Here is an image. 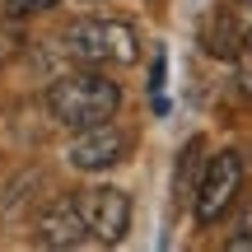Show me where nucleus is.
Wrapping results in <instances>:
<instances>
[{
    "instance_id": "f257e3e1",
    "label": "nucleus",
    "mask_w": 252,
    "mask_h": 252,
    "mask_svg": "<svg viewBox=\"0 0 252 252\" xmlns=\"http://www.w3.org/2000/svg\"><path fill=\"white\" fill-rule=\"evenodd\" d=\"M117 108H122V84L112 80V75H103V65L65 70V75H56L52 89H47V112L61 126H70V131L112 122Z\"/></svg>"
},
{
    "instance_id": "f03ea898",
    "label": "nucleus",
    "mask_w": 252,
    "mask_h": 252,
    "mask_svg": "<svg viewBox=\"0 0 252 252\" xmlns=\"http://www.w3.org/2000/svg\"><path fill=\"white\" fill-rule=\"evenodd\" d=\"M61 47L80 65H131V61H140V33L126 19H98V14L75 19L61 33Z\"/></svg>"
},
{
    "instance_id": "7ed1b4c3",
    "label": "nucleus",
    "mask_w": 252,
    "mask_h": 252,
    "mask_svg": "<svg viewBox=\"0 0 252 252\" xmlns=\"http://www.w3.org/2000/svg\"><path fill=\"white\" fill-rule=\"evenodd\" d=\"M243 178H248V163H243L238 150L210 154V163L201 168V178H196V196H191V215H196L201 229L220 224V220L234 210L238 191H243Z\"/></svg>"
},
{
    "instance_id": "20e7f679",
    "label": "nucleus",
    "mask_w": 252,
    "mask_h": 252,
    "mask_svg": "<svg viewBox=\"0 0 252 252\" xmlns=\"http://www.w3.org/2000/svg\"><path fill=\"white\" fill-rule=\"evenodd\" d=\"M75 201H80V215H84V224H89L94 243L112 248V243H122V238L131 234V196H126L122 187L94 182V187L75 191Z\"/></svg>"
},
{
    "instance_id": "39448f33",
    "label": "nucleus",
    "mask_w": 252,
    "mask_h": 252,
    "mask_svg": "<svg viewBox=\"0 0 252 252\" xmlns=\"http://www.w3.org/2000/svg\"><path fill=\"white\" fill-rule=\"evenodd\" d=\"M131 154V135L117 122H98V126H80L65 145V163L75 173H108Z\"/></svg>"
},
{
    "instance_id": "423d86ee",
    "label": "nucleus",
    "mask_w": 252,
    "mask_h": 252,
    "mask_svg": "<svg viewBox=\"0 0 252 252\" xmlns=\"http://www.w3.org/2000/svg\"><path fill=\"white\" fill-rule=\"evenodd\" d=\"M33 243L37 248H56V252L89 243V224H84V215H80V201L75 196L47 201L42 215H37V224H33Z\"/></svg>"
},
{
    "instance_id": "0eeeda50",
    "label": "nucleus",
    "mask_w": 252,
    "mask_h": 252,
    "mask_svg": "<svg viewBox=\"0 0 252 252\" xmlns=\"http://www.w3.org/2000/svg\"><path fill=\"white\" fill-rule=\"evenodd\" d=\"M19 52H24V33H19V19L0 14V65H9Z\"/></svg>"
},
{
    "instance_id": "6e6552de",
    "label": "nucleus",
    "mask_w": 252,
    "mask_h": 252,
    "mask_svg": "<svg viewBox=\"0 0 252 252\" xmlns=\"http://www.w3.org/2000/svg\"><path fill=\"white\" fill-rule=\"evenodd\" d=\"M224 248L229 252H252V201L243 210H238V220H234V234L224 238Z\"/></svg>"
},
{
    "instance_id": "1a4fd4ad",
    "label": "nucleus",
    "mask_w": 252,
    "mask_h": 252,
    "mask_svg": "<svg viewBox=\"0 0 252 252\" xmlns=\"http://www.w3.org/2000/svg\"><path fill=\"white\" fill-rule=\"evenodd\" d=\"M61 0H0V14L9 19H33V14H47V9H56Z\"/></svg>"
},
{
    "instance_id": "9d476101",
    "label": "nucleus",
    "mask_w": 252,
    "mask_h": 252,
    "mask_svg": "<svg viewBox=\"0 0 252 252\" xmlns=\"http://www.w3.org/2000/svg\"><path fill=\"white\" fill-rule=\"evenodd\" d=\"M238 84L252 94V28L243 33V42H238Z\"/></svg>"
}]
</instances>
